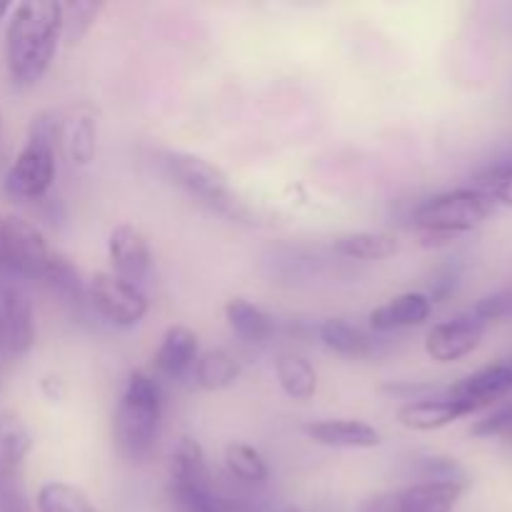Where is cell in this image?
<instances>
[{"label": "cell", "mask_w": 512, "mask_h": 512, "mask_svg": "<svg viewBox=\"0 0 512 512\" xmlns=\"http://www.w3.org/2000/svg\"><path fill=\"white\" fill-rule=\"evenodd\" d=\"M303 433L313 443L328 445V448L368 450L383 443L380 430L363 423V420H315V423L303 425Z\"/></svg>", "instance_id": "15"}, {"label": "cell", "mask_w": 512, "mask_h": 512, "mask_svg": "<svg viewBox=\"0 0 512 512\" xmlns=\"http://www.w3.org/2000/svg\"><path fill=\"white\" fill-rule=\"evenodd\" d=\"M488 323L470 310V313H460L455 318L445 320V323L433 325L425 335V353L435 360V363H455L463 360L465 355L475 353L485 338Z\"/></svg>", "instance_id": "9"}, {"label": "cell", "mask_w": 512, "mask_h": 512, "mask_svg": "<svg viewBox=\"0 0 512 512\" xmlns=\"http://www.w3.org/2000/svg\"><path fill=\"white\" fill-rule=\"evenodd\" d=\"M163 165L170 180L180 185L188 195L198 198V203L208 205V208L218 210L223 215H230V218H240L245 213L240 200L235 198L233 188H230L225 170L210 163V160L193 153H168Z\"/></svg>", "instance_id": "5"}, {"label": "cell", "mask_w": 512, "mask_h": 512, "mask_svg": "<svg viewBox=\"0 0 512 512\" xmlns=\"http://www.w3.org/2000/svg\"><path fill=\"white\" fill-rule=\"evenodd\" d=\"M473 413H478L473 405L453 398V395H445V398H418L398 410V423L408 430H418V433H433V430L445 428V425Z\"/></svg>", "instance_id": "13"}, {"label": "cell", "mask_w": 512, "mask_h": 512, "mask_svg": "<svg viewBox=\"0 0 512 512\" xmlns=\"http://www.w3.org/2000/svg\"><path fill=\"white\" fill-rule=\"evenodd\" d=\"M458 278H460V273L455 268H448L445 270L443 275H440L438 280H435V285H433V293L428 295L430 298V303H443L445 298H448L450 293H453L455 288H458Z\"/></svg>", "instance_id": "32"}, {"label": "cell", "mask_w": 512, "mask_h": 512, "mask_svg": "<svg viewBox=\"0 0 512 512\" xmlns=\"http://www.w3.org/2000/svg\"><path fill=\"white\" fill-rule=\"evenodd\" d=\"M38 512H100L88 495L70 483H45L35 498Z\"/></svg>", "instance_id": "26"}, {"label": "cell", "mask_w": 512, "mask_h": 512, "mask_svg": "<svg viewBox=\"0 0 512 512\" xmlns=\"http://www.w3.org/2000/svg\"><path fill=\"white\" fill-rule=\"evenodd\" d=\"M512 393V358H503L493 365H485V368L475 370L468 378L458 380L453 388L448 390V395L453 398L465 400V403L473 405L475 410H483L485 405L498 403L500 398Z\"/></svg>", "instance_id": "12"}, {"label": "cell", "mask_w": 512, "mask_h": 512, "mask_svg": "<svg viewBox=\"0 0 512 512\" xmlns=\"http://www.w3.org/2000/svg\"><path fill=\"white\" fill-rule=\"evenodd\" d=\"M363 512H395V495L393 493H383L375 495L365 503Z\"/></svg>", "instance_id": "33"}, {"label": "cell", "mask_w": 512, "mask_h": 512, "mask_svg": "<svg viewBox=\"0 0 512 512\" xmlns=\"http://www.w3.org/2000/svg\"><path fill=\"white\" fill-rule=\"evenodd\" d=\"M88 305L115 328H133L150 308L143 288L115 273H95L88 280Z\"/></svg>", "instance_id": "7"}, {"label": "cell", "mask_w": 512, "mask_h": 512, "mask_svg": "<svg viewBox=\"0 0 512 512\" xmlns=\"http://www.w3.org/2000/svg\"><path fill=\"white\" fill-rule=\"evenodd\" d=\"M5 160V120H3V110H0V163Z\"/></svg>", "instance_id": "34"}, {"label": "cell", "mask_w": 512, "mask_h": 512, "mask_svg": "<svg viewBox=\"0 0 512 512\" xmlns=\"http://www.w3.org/2000/svg\"><path fill=\"white\" fill-rule=\"evenodd\" d=\"M108 258L113 265V273L135 285L143 283L153 268V250H150L148 238L135 225L128 223L110 230Z\"/></svg>", "instance_id": "10"}, {"label": "cell", "mask_w": 512, "mask_h": 512, "mask_svg": "<svg viewBox=\"0 0 512 512\" xmlns=\"http://www.w3.org/2000/svg\"><path fill=\"white\" fill-rule=\"evenodd\" d=\"M200 355L198 335L185 325H170L165 330L160 348L155 350V370L170 380H180L193 373L195 360Z\"/></svg>", "instance_id": "14"}, {"label": "cell", "mask_w": 512, "mask_h": 512, "mask_svg": "<svg viewBox=\"0 0 512 512\" xmlns=\"http://www.w3.org/2000/svg\"><path fill=\"white\" fill-rule=\"evenodd\" d=\"M63 148V120L45 110L30 120L28 140L5 173V193L13 200H43L50 193Z\"/></svg>", "instance_id": "3"}, {"label": "cell", "mask_w": 512, "mask_h": 512, "mask_svg": "<svg viewBox=\"0 0 512 512\" xmlns=\"http://www.w3.org/2000/svg\"><path fill=\"white\" fill-rule=\"evenodd\" d=\"M320 340L333 353L345 358H365L373 353V338L358 325L348 323L343 318H328L320 325Z\"/></svg>", "instance_id": "23"}, {"label": "cell", "mask_w": 512, "mask_h": 512, "mask_svg": "<svg viewBox=\"0 0 512 512\" xmlns=\"http://www.w3.org/2000/svg\"><path fill=\"white\" fill-rule=\"evenodd\" d=\"M423 475H425V480L465 483L463 468H460L453 458H443V455H430V458H423Z\"/></svg>", "instance_id": "31"}, {"label": "cell", "mask_w": 512, "mask_h": 512, "mask_svg": "<svg viewBox=\"0 0 512 512\" xmlns=\"http://www.w3.org/2000/svg\"><path fill=\"white\" fill-rule=\"evenodd\" d=\"M225 468L245 485H265L270 478V468L263 455L245 443H230L225 448Z\"/></svg>", "instance_id": "25"}, {"label": "cell", "mask_w": 512, "mask_h": 512, "mask_svg": "<svg viewBox=\"0 0 512 512\" xmlns=\"http://www.w3.org/2000/svg\"><path fill=\"white\" fill-rule=\"evenodd\" d=\"M33 440L28 428L15 415H0V503L13 493V480L18 478Z\"/></svg>", "instance_id": "16"}, {"label": "cell", "mask_w": 512, "mask_h": 512, "mask_svg": "<svg viewBox=\"0 0 512 512\" xmlns=\"http://www.w3.org/2000/svg\"><path fill=\"white\" fill-rule=\"evenodd\" d=\"M168 500L175 512H248L243 500L225 495L215 478L168 480Z\"/></svg>", "instance_id": "11"}, {"label": "cell", "mask_w": 512, "mask_h": 512, "mask_svg": "<svg viewBox=\"0 0 512 512\" xmlns=\"http://www.w3.org/2000/svg\"><path fill=\"white\" fill-rule=\"evenodd\" d=\"M35 310L20 285L0 278V350L10 358L28 355L35 345Z\"/></svg>", "instance_id": "8"}, {"label": "cell", "mask_w": 512, "mask_h": 512, "mask_svg": "<svg viewBox=\"0 0 512 512\" xmlns=\"http://www.w3.org/2000/svg\"><path fill=\"white\" fill-rule=\"evenodd\" d=\"M275 375L283 388V393L293 400H310L318 393V373H315L313 363L303 355H280L275 363Z\"/></svg>", "instance_id": "24"}, {"label": "cell", "mask_w": 512, "mask_h": 512, "mask_svg": "<svg viewBox=\"0 0 512 512\" xmlns=\"http://www.w3.org/2000/svg\"><path fill=\"white\" fill-rule=\"evenodd\" d=\"M55 250L30 220L20 215L0 218V273L13 278L43 280Z\"/></svg>", "instance_id": "6"}, {"label": "cell", "mask_w": 512, "mask_h": 512, "mask_svg": "<svg viewBox=\"0 0 512 512\" xmlns=\"http://www.w3.org/2000/svg\"><path fill=\"white\" fill-rule=\"evenodd\" d=\"M193 378L203 390L218 393V390L230 388L240 378V363L228 350L210 348L200 353L198 360H195Z\"/></svg>", "instance_id": "21"}, {"label": "cell", "mask_w": 512, "mask_h": 512, "mask_svg": "<svg viewBox=\"0 0 512 512\" xmlns=\"http://www.w3.org/2000/svg\"><path fill=\"white\" fill-rule=\"evenodd\" d=\"M10 10H13V3H8V0H0V20H3Z\"/></svg>", "instance_id": "35"}, {"label": "cell", "mask_w": 512, "mask_h": 512, "mask_svg": "<svg viewBox=\"0 0 512 512\" xmlns=\"http://www.w3.org/2000/svg\"><path fill=\"white\" fill-rule=\"evenodd\" d=\"M40 283H43L45 288L53 290L63 303L75 305V308L88 303V283H85L83 275H80L78 265H75L68 255L58 253V250H55L53 258H50Z\"/></svg>", "instance_id": "19"}, {"label": "cell", "mask_w": 512, "mask_h": 512, "mask_svg": "<svg viewBox=\"0 0 512 512\" xmlns=\"http://www.w3.org/2000/svg\"><path fill=\"white\" fill-rule=\"evenodd\" d=\"M225 320L238 338L248 343H265L273 335V318L260 305L245 298H233L225 305Z\"/></svg>", "instance_id": "20"}, {"label": "cell", "mask_w": 512, "mask_h": 512, "mask_svg": "<svg viewBox=\"0 0 512 512\" xmlns=\"http://www.w3.org/2000/svg\"><path fill=\"white\" fill-rule=\"evenodd\" d=\"M470 188L483 193L493 205L500 203L505 208H512V163L505 158L498 163H490L488 168L475 175Z\"/></svg>", "instance_id": "27"}, {"label": "cell", "mask_w": 512, "mask_h": 512, "mask_svg": "<svg viewBox=\"0 0 512 512\" xmlns=\"http://www.w3.org/2000/svg\"><path fill=\"white\" fill-rule=\"evenodd\" d=\"M400 243L393 233H345L333 240V250L350 260H385L398 253Z\"/></svg>", "instance_id": "22"}, {"label": "cell", "mask_w": 512, "mask_h": 512, "mask_svg": "<svg viewBox=\"0 0 512 512\" xmlns=\"http://www.w3.org/2000/svg\"><path fill=\"white\" fill-rule=\"evenodd\" d=\"M278 512H305V510H300V508H283V510H278Z\"/></svg>", "instance_id": "36"}, {"label": "cell", "mask_w": 512, "mask_h": 512, "mask_svg": "<svg viewBox=\"0 0 512 512\" xmlns=\"http://www.w3.org/2000/svg\"><path fill=\"white\" fill-rule=\"evenodd\" d=\"M495 205L475 188H458L433 195L415 208L413 223L425 243H448L460 233L480 228L493 215Z\"/></svg>", "instance_id": "4"}, {"label": "cell", "mask_w": 512, "mask_h": 512, "mask_svg": "<svg viewBox=\"0 0 512 512\" xmlns=\"http://www.w3.org/2000/svg\"><path fill=\"white\" fill-rule=\"evenodd\" d=\"M465 483L423 480L395 493V512H453Z\"/></svg>", "instance_id": "17"}, {"label": "cell", "mask_w": 512, "mask_h": 512, "mask_svg": "<svg viewBox=\"0 0 512 512\" xmlns=\"http://www.w3.org/2000/svg\"><path fill=\"white\" fill-rule=\"evenodd\" d=\"M163 420V388L155 375L135 370L125 380L123 395L113 415V440L130 463H145L158 443Z\"/></svg>", "instance_id": "2"}, {"label": "cell", "mask_w": 512, "mask_h": 512, "mask_svg": "<svg viewBox=\"0 0 512 512\" xmlns=\"http://www.w3.org/2000/svg\"><path fill=\"white\" fill-rule=\"evenodd\" d=\"M63 38V5L25 0L13 5L5 30V63L18 88H33L48 73Z\"/></svg>", "instance_id": "1"}, {"label": "cell", "mask_w": 512, "mask_h": 512, "mask_svg": "<svg viewBox=\"0 0 512 512\" xmlns=\"http://www.w3.org/2000/svg\"><path fill=\"white\" fill-rule=\"evenodd\" d=\"M473 435H478V438H503L505 443L512 445V400L500 405L488 418L478 420L473 425Z\"/></svg>", "instance_id": "30"}, {"label": "cell", "mask_w": 512, "mask_h": 512, "mask_svg": "<svg viewBox=\"0 0 512 512\" xmlns=\"http://www.w3.org/2000/svg\"><path fill=\"white\" fill-rule=\"evenodd\" d=\"M63 145L68 148L73 163L88 165L95 158L93 118H73V123H63Z\"/></svg>", "instance_id": "28"}, {"label": "cell", "mask_w": 512, "mask_h": 512, "mask_svg": "<svg viewBox=\"0 0 512 512\" xmlns=\"http://www.w3.org/2000/svg\"><path fill=\"white\" fill-rule=\"evenodd\" d=\"M505 160H508V163H512V150H510L508 155H505Z\"/></svg>", "instance_id": "37"}, {"label": "cell", "mask_w": 512, "mask_h": 512, "mask_svg": "<svg viewBox=\"0 0 512 512\" xmlns=\"http://www.w3.org/2000/svg\"><path fill=\"white\" fill-rule=\"evenodd\" d=\"M430 313H433V303H430L428 295L403 293L370 313V328L378 330V333L415 328V325H423L430 318Z\"/></svg>", "instance_id": "18"}, {"label": "cell", "mask_w": 512, "mask_h": 512, "mask_svg": "<svg viewBox=\"0 0 512 512\" xmlns=\"http://www.w3.org/2000/svg\"><path fill=\"white\" fill-rule=\"evenodd\" d=\"M63 5V38L68 43H78L95 25L103 3H60Z\"/></svg>", "instance_id": "29"}]
</instances>
